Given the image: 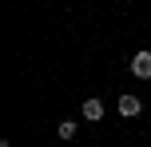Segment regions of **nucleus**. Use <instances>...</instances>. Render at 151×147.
<instances>
[{
    "instance_id": "7ed1b4c3",
    "label": "nucleus",
    "mask_w": 151,
    "mask_h": 147,
    "mask_svg": "<svg viewBox=\"0 0 151 147\" xmlns=\"http://www.w3.org/2000/svg\"><path fill=\"white\" fill-rule=\"evenodd\" d=\"M139 111H143V103H139V95H119V115L135 119Z\"/></svg>"
},
{
    "instance_id": "f03ea898",
    "label": "nucleus",
    "mask_w": 151,
    "mask_h": 147,
    "mask_svg": "<svg viewBox=\"0 0 151 147\" xmlns=\"http://www.w3.org/2000/svg\"><path fill=\"white\" fill-rule=\"evenodd\" d=\"M80 111H83V119H91V123H96V119H104V100H96V95H88Z\"/></svg>"
},
{
    "instance_id": "f257e3e1",
    "label": "nucleus",
    "mask_w": 151,
    "mask_h": 147,
    "mask_svg": "<svg viewBox=\"0 0 151 147\" xmlns=\"http://www.w3.org/2000/svg\"><path fill=\"white\" fill-rule=\"evenodd\" d=\"M131 76L135 80H151V52H135L131 56Z\"/></svg>"
},
{
    "instance_id": "20e7f679",
    "label": "nucleus",
    "mask_w": 151,
    "mask_h": 147,
    "mask_svg": "<svg viewBox=\"0 0 151 147\" xmlns=\"http://www.w3.org/2000/svg\"><path fill=\"white\" fill-rule=\"evenodd\" d=\"M56 131H60V139H76V123H72V119H64Z\"/></svg>"
}]
</instances>
